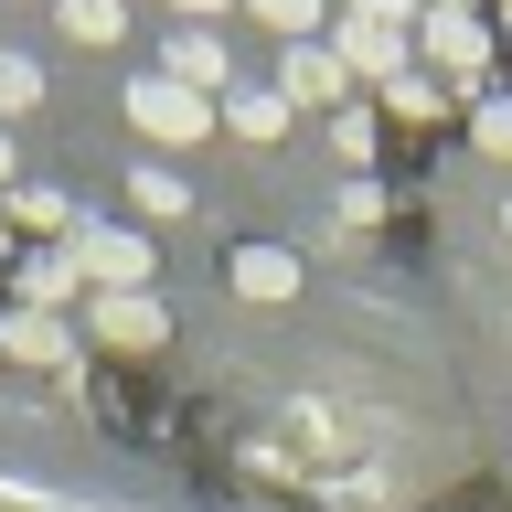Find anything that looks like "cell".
I'll return each mask as SVG.
<instances>
[{
    "label": "cell",
    "mask_w": 512,
    "mask_h": 512,
    "mask_svg": "<svg viewBox=\"0 0 512 512\" xmlns=\"http://www.w3.org/2000/svg\"><path fill=\"white\" fill-rule=\"evenodd\" d=\"M352 22H384V32H406V22H427V0H342Z\"/></svg>",
    "instance_id": "18"
},
{
    "label": "cell",
    "mask_w": 512,
    "mask_h": 512,
    "mask_svg": "<svg viewBox=\"0 0 512 512\" xmlns=\"http://www.w3.org/2000/svg\"><path fill=\"white\" fill-rule=\"evenodd\" d=\"M331 139H342V160H374V139H384V128L363 118V107H342V118H331Z\"/></svg>",
    "instance_id": "19"
},
{
    "label": "cell",
    "mask_w": 512,
    "mask_h": 512,
    "mask_svg": "<svg viewBox=\"0 0 512 512\" xmlns=\"http://www.w3.org/2000/svg\"><path fill=\"white\" fill-rule=\"evenodd\" d=\"M160 75H171V86H224V75H235V64H224V43H214V22H182L171 32V54H160Z\"/></svg>",
    "instance_id": "7"
},
{
    "label": "cell",
    "mask_w": 512,
    "mask_h": 512,
    "mask_svg": "<svg viewBox=\"0 0 512 512\" xmlns=\"http://www.w3.org/2000/svg\"><path fill=\"white\" fill-rule=\"evenodd\" d=\"M11 171H22V160H11V139H0V182H11Z\"/></svg>",
    "instance_id": "22"
},
{
    "label": "cell",
    "mask_w": 512,
    "mask_h": 512,
    "mask_svg": "<svg viewBox=\"0 0 512 512\" xmlns=\"http://www.w3.org/2000/svg\"><path fill=\"white\" fill-rule=\"evenodd\" d=\"M267 32H288V43H320V0H246Z\"/></svg>",
    "instance_id": "15"
},
{
    "label": "cell",
    "mask_w": 512,
    "mask_h": 512,
    "mask_svg": "<svg viewBox=\"0 0 512 512\" xmlns=\"http://www.w3.org/2000/svg\"><path fill=\"white\" fill-rule=\"evenodd\" d=\"M182 11H192V22H214V11H235V0H182Z\"/></svg>",
    "instance_id": "20"
},
{
    "label": "cell",
    "mask_w": 512,
    "mask_h": 512,
    "mask_svg": "<svg viewBox=\"0 0 512 512\" xmlns=\"http://www.w3.org/2000/svg\"><path fill=\"white\" fill-rule=\"evenodd\" d=\"M427 11H470V22H480V0H427Z\"/></svg>",
    "instance_id": "21"
},
{
    "label": "cell",
    "mask_w": 512,
    "mask_h": 512,
    "mask_svg": "<svg viewBox=\"0 0 512 512\" xmlns=\"http://www.w3.org/2000/svg\"><path fill=\"white\" fill-rule=\"evenodd\" d=\"M22 107H43V64H32V54H0V118H22Z\"/></svg>",
    "instance_id": "14"
},
{
    "label": "cell",
    "mask_w": 512,
    "mask_h": 512,
    "mask_svg": "<svg viewBox=\"0 0 512 512\" xmlns=\"http://www.w3.org/2000/svg\"><path fill=\"white\" fill-rule=\"evenodd\" d=\"M427 64L459 75V86H480V75H491V32H480L470 11H427Z\"/></svg>",
    "instance_id": "5"
},
{
    "label": "cell",
    "mask_w": 512,
    "mask_h": 512,
    "mask_svg": "<svg viewBox=\"0 0 512 512\" xmlns=\"http://www.w3.org/2000/svg\"><path fill=\"white\" fill-rule=\"evenodd\" d=\"M54 22H64V43H118L128 11L118 0H54Z\"/></svg>",
    "instance_id": "11"
},
{
    "label": "cell",
    "mask_w": 512,
    "mask_h": 512,
    "mask_svg": "<svg viewBox=\"0 0 512 512\" xmlns=\"http://www.w3.org/2000/svg\"><path fill=\"white\" fill-rule=\"evenodd\" d=\"M75 278H96V288H139L150 278V235L139 224H75Z\"/></svg>",
    "instance_id": "1"
},
{
    "label": "cell",
    "mask_w": 512,
    "mask_h": 512,
    "mask_svg": "<svg viewBox=\"0 0 512 512\" xmlns=\"http://www.w3.org/2000/svg\"><path fill=\"white\" fill-rule=\"evenodd\" d=\"M502 235H512V203H502Z\"/></svg>",
    "instance_id": "23"
},
{
    "label": "cell",
    "mask_w": 512,
    "mask_h": 512,
    "mask_svg": "<svg viewBox=\"0 0 512 512\" xmlns=\"http://www.w3.org/2000/svg\"><path fill=\"white\" fill-rule=\"evenodd\" d=\"M214 118L235 128V139H278V128H288V96H278V86H224Z\"/></svg>",
    "instance_id": "9"
},
{
    "label": "cell",
    "mask_w": 512,
    "mask_h": 512,
    "mask_svg": "<svg viewBox=\"0 0 512 512\" xmlns=\"http://www.w3.org/2000/svg\"><path fill=\"white\" fill-rule=\"evenodd\" d=\"M331 54H342V75H384V86H395V75H416V43H406V32L352 22V11H342V32H331Z\"/></svg>",
    "instance_id": "4"
},
{
    "label": "cell",
    "mask_w": 512,
    "mask_h": 512,
    "mask_svg": "<svg viewBox=\"0 0 512 512\" xmlns=\"http://www.w3.org/2000/svg\"><path fill=\"white\" fill-rule=\"evenodd\" d=\"M235 288H246V299H288V288H299V256L288 246H235Z\"/></svg>",
    "instance_id": "10"
},
{
    "label": "cell",
    "mask_w": 512,
    "mask_h": 512,
    "mask_svg": "<svg viewBox=\"0 0 512 512\" xmlns=\"http://www.w3.org/2000/svg\"><path fill=\"white\" fill-rule=\"evenodd\" d=\"M128 118L150 128V139H171V150H192V139L214 128V96L171 86V75H139V86H128Z\"/></svg>",
    "instance_id": "2"
},
{
    "label": "cell",
    "mask_w": 512,
    "mask_h": 512,
    "mask_svg": "<svg viewBox=\"0 0 512 512\" xmlns=\"http://www.w3.org/2000/svg\"><path fill=\"white\" fill-rule=\"evenodd\" d=\"M470 139L491 160H512V96H480V107H470Z\"/></svg>",
    "instance_id": "17"
},
{
    "label": "cell",
    "mask_w": 512,
    "mask_h": 512,
    "mask_svg": "<svg viewBox=\"0 0 512 512\" xmlns=\"http://www.w3.org/2000/svg\"><path fill=\"white\" fill-rule=\"evenodd\" d=\"M278 96H288V107H331V118H342V107H352V75H342V54H331V43H288Z\"/></svg>",
    "instance_id": "3"
},
{
    "label": "cell",
    "mask_w": 512,
    "mask_h": 512,
    "mask_svg": "<svg viewBox=\"0 0 512 512\" xmlns=\"http://www.w3.org/2000/svg\"><path fill=\"white\" fill-rule=\"evenodd\" d=\"M128 203H139V214H182V203H192V182L171 171V160H150V171H128Z\"/></svg>",
    "instance_id": "12"
},
{
    "label": "cell",
    "mask_w": 512,
    "mask_h": 512,
    "mask_svg": "<svg viewBox=\"0 0 512 512\" xmlns=\"http://www.w3.org/2000/svg\"><path fill=\"white\" fill-rule=\"evenodd\" d=\"M75 352V331H64L54 310H11L0 320V363H64Z\"/></svg>",
    "instance_id": "8"
},
{
    "label": "cell",
    "mask_w": 512,
    "mask_h": 512,
    "mask_svg": "<svg viewBox=\"0 0 512 512\" xmlns=\"http://www.w3.org/2000/svg\"><path fill=\"white\" fill-rule=\"evenodd\" d=\"M384 107H395V118H438L448 86H427V64H416V75H395V86H384Z\"/></svg>",
    "instance_id": "16"
},
{
    "label": "cell",
    "mask_w": 512,
    "mask_h": 512,
    "mask_svg": "<svg viewBox=\"0 0 512 512\" xmlns=\"http://www.w3.org/2000/svg\"><path fill=\"white\" fill-rule=\"evenodd\" d=\"M86 331H96V342H118V352H150V342H160V310L139 299V288H96Z\"/></svg>",
    "instance_id": "6"
},
{
    "label": "cell",
    "mask_w": 512,
    "mask_h": 512,
    "mask_svg": "<svg viewBox=\"0 0 512 512\" xmlns=\"http://www.w3.org/2000/svg\"><path fill=\"white\" fill-rule=\"evenodd\" d=\"M64 288H75V256H22V310H54V299H64Z\"/></svg>",
    "instance_id": "13"
}]
</instances>
